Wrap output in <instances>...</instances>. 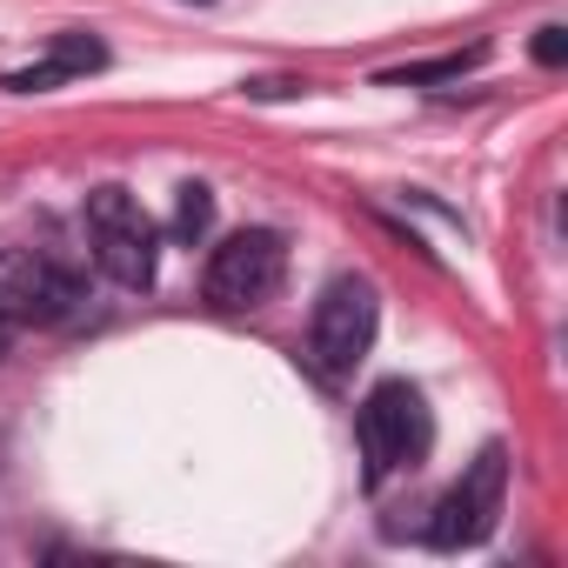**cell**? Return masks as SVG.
<instances>
[{
    "label": "cell",
    "mask_w": 568,
    "mask_h": 568,
    "mask_svg": "<svg viewBox=\"0 0 568 568\" xmlns=\"http://www.w3.org/2000/svg\"><path fill=\"white\" fill-rule=\"evenodd\" d=\"M375 322H382V302H375V281L362 274H335L322 302H315V322H308V355L328 382L355 375L362 355L375 348Z\"/></svg>",
    "instance_id": "7a4b0ae2"
},
{
    "label": "cell",
    "mask_w": 568,
    "mask_h": 568,
    "mask_svg": "<svg viewBox=\"0 0 568 568\" xmlns=\"http://www.w3.org/2000/svg\"><path fill=\"white\" fill-rule=\"evenodd\" d=\"M535 61H541V68H561V61H568V34H561V28H541V34H535Z\"/></svg>",
    "instance_id": "30bf717a"
},
{
    "label": "cell",
    "mask_w": 568,
    "mask_h": 568,
    "mask_svg": "<svg viewBox=\"0 0 568 568\" xmlns=\"http://www.w3.org/2000/svg\"><path fill=\"white\" fill-rule=\"evenodd\" d=\"M362 462H368V488H382L388 475L402 468H422L428 462V442H435V422H428V402L408 388V382H382L368 402H362Z\"/></svg>",
    "instance_id": "6da1fadb"
},
{
    "label": "cell",
    "mask_w": 568,
    "mask_h": 568,
    "mask_svg": "<svg viewBox=\"0 0 568 568\" xmlns=\"http://www.w3.org/2000/svg\"><path fill=\"white\" fill-rule=\"evenodd\" d=\"M281 274H288V247H281V234L267 227H241L214 247L207 261V302L214 308H261L281 295Z\"/></svg>",
    "instance_id": "5b68a950"
},
{
    "label": "cell",
    "mask_w": 568,
    "mask_h": 568,
    "mask_svg": "<svg viewBox=\"0 0 568 568\" xmlns=\"http://www.w3.org/2000/svg\"><path fill=\"white\" fill-rule=\"evenodd\" d=\"M88 241H94V261L108 267L114 288H148L154 281L161 234H154V221L141 214V201L128 187H94L88 194Z\"/></svg>",
    "instance_id": "3957f363"
},
{
    "label": "cell",
    "mask_w": 568,
    "mask_h": 568,
    "mask_svg": "<svg viewBox=\"0 0 568 568\" xmlns=\"http://www.w3.org/2000/svg\"><path fill=\"white\" fill-rule=\"evenodd\" d=\"M8 335H14V322H8V315H0V362H8Z\"/></svg>",
    "instance_id": "8fae6325"
},
{
    "label": "cell",
    "mask_w": 568,
    "mask_h": 568,
    "mask_svg": "<svg viewBox=\"0 0 568 568\" xmlns=\"http://www.w3.org/2000/svg\"><path fill=\"white\" fill-rule=\"evenodd\" d=\"M481 61V48H468V54H448V61H422V68H402V74H382L388 88H415V81H455L462 68H475Z\"/></svg>",
    "instance_id": "9c48e42d"
},
{
    "label": "cell",
    "mask_w": 568,
    "mask_h": 568,
    "mask_svg": "<svg viewBox=\"0 0 568 568\" xmlns=\"http://www.w3.org/2000/svg\"><path fill=\"white\" fill-rule=\"evenodd\" d=\"M74 302H81V281L48 254H0V315L8 322L54 328L74 315Z\"/></svg>",
    "instance_id": "8992f818"
},
{
    "label": "cell",
    "mask_w": 568,
    "mask_h": 568,
    "mask_svg": "<svg viewBox=\"0 0 568 568\" xmlns=\"http://www.w3.org/2000/svg\"><path fill=\"white\" fill-rule=\"evenodd\" d=\"M101 61H108V48H101V41H88V34H61V41L48 48V61L14 68V74H8V88H14V94H48V88L74 81V74H88V68H101Z\"/></svg>",
    "instance_id": "52a82bcc"
},
{
    "label": "cell",
    "mask_w": 568,
    "mask_h": 568,
    "mask_svg": "<svg viewBox=\"0 0 568 568\" xmlns=\"http://www.w3.org/2000/svg\"><path fill=\"white\" fill-rule=\"evenodd\" d=\"M501 495H508V455L501 448H481L468 462V475L435 501L428 515V548L442 555H462V548H481L501 521Z\"/></svg>",
    "instance_id": "277c9868"
},
{
    "label": "cell",
    "mask_w": 568,
    "mask_h": 568,
    "mask_svg": "<svg viewBox=\"0 0 568 568\" xmlns=\"http://www.w3.org/2000/svg\"><path fill=\"white\" fill-rule=\"evenodd\" d=\"M207 221H214V194H207L201 181H187V187H181V207H174V241H201Z\"/></svg>",
    "instance_id": "ba28073f"
}]
</instances>
